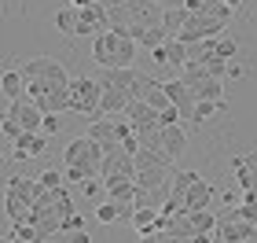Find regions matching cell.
Listing matches in <instances>:
<instances>
[{"label": "cell", "instance_id": "1", "mask_svg": "<svg viewBox=\"0 0 257 243\" xmlns=\"http://www.w3.org/2000/svg\"><path fill=\"white\" fill-rule=\"evenodd\" d=\"M99 100H103V85L96 77H74L70 81V111L85 114L96 122L99 118Z\"/></svg>", "mask_w": 257, "mask_h": 243}, {"label": "cell", "instance_id": "2", "mask_svg": "<svg viewBox=\"0 0 257 243\" xmlns=\"http://www.w3.org/2000/svg\"><path fill=\"white\" fill-rule=\"evenodd\" d=\"M213 236H217V243H250L257 236V221H246V217L239 214V206H228V210L220 214Z\"/></svg>", "mask_w": 257, "mask_h": 243}, {"label": "cell", "instance_id": "3", "mask_svg": "<svg viewBox=\"0 0 257 243\" xmlns=\"http://www.w3.org/2000/svg\"><path fill=\"white\" fill-rule=\"evenodd\" d=\"M22 74H26V77H41L52 92H55V89H70V81H74V77L63 70V63H55L52 55H37V59H26Z\"/></svg>", "mask_w": 257, "mask_h": 243}, {"label": "cell", "instance_id": "4", "mask_svg": "<svg viewBox=\"0 0 257 243\" xmlns=\"http://www.w3.org/2000/svg\"><path fill=\"white\" fill-rule=\"evenodd\" d=\"M224 30H228V22L217 19V15H191L188 26H184L177 37H180L184 44H195V41H206V37H220Z\"/></svg>", "mask_w": 257, "mask_h": 243}, {"label": "cell", "instance_id": "5", "mask_svg": "<svg viewBox=\"0 0 257 243\" xmlns=\"http://www.w3.org/2000/svg\"><path fill=\"white\" fill-rule=\"evenodd\" d=\"M133 100H144V103H151L155 111L173 107V100H169V92H166V81H155V77H147V74H140V77H136V85H133Z\"/></svg>", "mask_w": 257, "mask_h": 243}, {"label": "cell", "instance_id": "6", "mask_svg": "<svg viewBox=\"0 0 257 243\" xmlns=\"http://www.w3.org/2000/svg\"><path fill=\"white\" fill-rule=\"evenodd\" d=\"M166 92H169L173 107L180 111V118H184V122H191V114H195V103H198L195 89H191L184 77H169V81H166Z\"/></svg>", "mask_w": 257, "mask_h": 243}, {"label": "cell", "instance_id": "7", "mask_svg": "<svg viewBox=\"0 0 257 243\" xmlns=\"http://www.w3.org/2000/svg\"><path fill=\"white\" fill-rule=\"evenodd\" d=\"M125 118L133 122V129H136V133L162 129V111H155V107H151V103H144V100H133V103H128Z\"/></svg>", "mask_w": 257, "mask_h": 243}, {"label": "cell", "instance_id": "8", "mask_svg": "<svg viewBox=\"0 0 257 243\" xmlns=\"http://www.w3.org/2000/svg\"><path fill=\"white\" fill-rule=\"evenodd\" d=\"M136 70L133 66H99V85L103 89H125V92H133V85H136Z\"/></svg>", "mask_w": 257, "mask_h": 243}, {"label": "cell", "instance_id": "9", "mask_svg": "<svg viewBox=\"0 0 257 243\" xmlns=\"http://www.w3.org/2000/svg\"><path fill=\"white\" fill-rule=\"evenodd\" d=\"M92 59L99 66H118V33L114 30L99 33V37L92 41Z\"/></svg>", "mask_w": 257, "mask_h": 243}, {"label": "cell", "instance_id": "10", "mask_svg": "<svg viewBox=\"0 0 257 243\" xmlns=\"http://www.w3.org/2000/svg\"><path fill=\"white\" fill-rule=\"evenodd\" d=\"M128 103H133V92H125V89H103L99 118H118V114L128 111Z\"/></svg>", "mask_w": 257, "mask_h": 243}, {"label": "cell", "instance_id": "11", "mask_svg": "<svg viewBox=\"0 0 257 243\" xmlns=\"http://www.w3.org/2000/svg\"><path fill=\"white\" fill-rule=\"evenodd\" d=\"M44 147H48V136L44 133H22L15 144H11V155L15 158H41Z\"/></svg>", "mask_w": 257, "mask_h": 243}, {"label": "cell", "instance_id": "12", "mask_svg": "<svg viewBox=\"0 0 257 243\" xmlns=\"http://www.w3.org/2000/svg\"><path fill=\"white\" fill-rule=\"evenodd\" d=\"M209 203H213V184L198 177L191 188H188V199H184V210H209Z\"/></svg>", "mask_w": 257, "mask_h": 243}, {"label": "cell", "instance_id": "13", "mask_svg": "<svg viewBox=\"0 0 257 243\" xmlns=\"http://www.w3.org/2000/svg\"><path fill=\"white\" fill-rule=\"evenodd\" d=\"M162 140H166V151H169V158H180L184 151H188V133L180 129V122L162 125Z\"/></svg>", "mask_w": 257, "mask_h": 243}, {"label": "cell", "instance_id": "14", "mask_svg": "<svg viewBox=\"0 0 257 243\" xmlns=\"http://www.w3.org/2000/svg\"><path fill=\"white\" fill-rule=\"evenodd\" d=\"M0 96H4V103L22 100V96H26V74H19V70H4V77H0Z\"/></svg>", "mask_w": 257, "mask_h": 243}, {"label": "cell", "instance_id": "15", "mask_svg": "<svg viewBox=\"0 0 257 243\" xmlns=\"http://www.w3.org/2000/svg\"><path fill=\"white\" fill-rule=\"evenodd\" d=\"M77 26H81V8L66 4V8L55 11V30H59L63 37H77Z\"/></svg>", "mask_w": 257, "mask_h": 243}, {"label": "cell", "instance_id": "16", "mask_svg": "<svg viewBox=\"0 0 257 243\" xmlns=\"http://www.w3.org/2000/svg\"><path fill=\"white\" fill-rule=\"evenodd\" d=\"M136 228L140 236H155V225H158V206H136L133 221H128Z\"/></svg>", "mask_w": 257, "mask_h": 243}, {"label": "cell", "instance_id": "17", "mask_svg": "<svg viewBox=\"0 0 257 243\" xmlns=\"http://www.w3.org/2000/svg\"><path fill=\"white\" fill-rule=\"evenodd\" d=\"M33 103H37L44 114H63V111H70V89H55V92H48V96H41Z\"/></svg>", "mask_w": 257, "mask_h": 243}, {"label": "cell", "instance_id": "18", "mask_svg": "<svg viewBox=\"0 0 257 243\" xmlns=\"http://www.w3.org/2000/svg\"><path fill=\"white\" fill-rule=\"evenodd\" d=\"M4 192H15V195H22V199H37V192H41V181L37 177H8V184H4Z\"/></svg>", "mask_w": 257, "mask_h": 243}, {"label": "cell", "instance_id": "19", "mask_svg": "<svg viewBox=\"0 0 257 243\" xmlns=\"http://www.w3.org/2000/svg\"><path fill=\"white\" fill-rule=\"evenodd\" d=\"M103 188H107V195H110V199H118V203H136L140 184L136 181H103Z\"/></svg>", "mask_w": 257, "mask_h": 243}, {"label": "cell", "instance_id": "20", "mask_svg": "<svg viewBox=\"0 0 257 243\" xmlns=\"http://www.w3.org/2000/svg\"><path fill=\"white\" fill-rule=\"evenodd\" d=\"M188 19H191L188 8H166V11H162V26L169 30V37H177V33L188 26Z\"/></svg>", "mask_w": 257, "mask_h": 243}, {"label": "cell", "instance_id": "21", "mask_svg": "<svg viewBox=\"0 0 257 243\" xmlns=\"http://www.w3.org/2000/svg\"><path fill=\"white\" fill-rule=\"evenodd\" d=\"M195 96H198V100H217V103H228V100H224V81H220V77H206L202 85H195Z\"/></svg>", "mask_w": 257, "mask_h": 243}, {"label": "cell", "instance_id": "22", "mask_svg": "<svg viewBox=\"0 0 257 243\" xmlns=\"http://www.w3.org/2000/svg\"><path fill=\"white\" fill-rule=\"evenodd\" d=\"M88 144H92V140H88V133H85V136H74V140L66 144V151H63V162H66V166H77V162L85 158Z\"/></svg>", "mask_w": 257, "mask_h": 243}, {"label": "cell", "instance_id": "23", "mask_svg": "<svg viewBox=\"0 0 257 243\" xmlns=\"http://www.w3.org/2000/svg\"><path fill=\"white\" fill-rule=\"evenodd\" d=\"M8 239L11 243H37V225H30V221L8 225Z\"/></svg>", "mask_w": 257, "mask_h": 243}, {"label": "cell", "instance_id": "24", "mask_svg": "<svg viewBox=\"0 0 257 243\" xmlns=\"http://www.w3.org/2000/svg\"><path fill=\"white\" fill-rule=\"evenodd\" d=\"M217 221L220 217L213 210H191V225H195V236L198 232H217Z\"/></svg>", "mask_w": 257, "mask_h": 243}, {"label": "cell", "instance_id": "25", "mask_svg": "<svg viewBox=\"0 0 257 243\" xmlns=\"http://www.w3.org/2000/svg\"><path fill=\"white\" fill-rule=\"evenodd\" d=\"M213 111H228V103H217V100H198V103H195V114H191V122H198V125H202V122H206Z\"/></svg>", "mask_w": 257, "mask_h": 243}, {"label": "cell", "instance_id": "26", "mask_svg": "<svg viewBox=\"0 0 257 243\" xmlns=\"http://www.w3.org/2000/svg\"><path fill=\"white\" fill-rule=\"evenodd\" d=\"M206 63V70L213 74V77H220V81H228V70H231V59H224V55H209V59H202Z\"/></svg>", "mask_w": 257, "mask_h": 243}, {"label": "cell", "instance_id": "27", "mask_svg": "<svg viewBox=\"0 0 257 243\" xmlns=\"http://www.w3.org/2000/svg\"><path fill=\"white\" fill-rule=\"evenodd\" d=\"M0 133H4V140H8V144H15V140H19V136L26 133V129H22V125H19V122H15V118H11V114L4 111V114H0Z\"/></svg>", "mask_w": 257, "mask_h": 243}, {"label": "cell", "instance_id": "28", "mask_svg": "<svg viewBox=\"0 0 257 243\" xmlns=\"http://www.w3.org/2000/svg\"><path fill=\"white\" fill-rule=\"evenodd\" d=\"M48 92H52V89L44 85L41 77H26V96H30V100H41V96H48Z\"/></svg>", "mask_w": 257, "mask_h": 243}, {"label": "cell", "instance_id": "29", "mask_svg": "<svg viewBox=\"0 0 257 243\" xmlns=\"http://www.w3.org/2000/svg\"><path fill=\"white\" fill-rule=\"evenodd\" d=\"M235 48H239V44H235V37H224V33L217 37V55H224V59H231V55H235Z\"/></svg>", "mask_w": 257, "mask_h": 243}, {"label": "cell", "instance_id": "30", "mask_svg": "<svg viewBox=\"0 0 257 243\" xmlns=\"http://www.w3.org/2000/svg\"><path fill=\"white\" fill-rule=\"evenodd\" d=\"M63 129V122H59V114H44V125H41V133L44 136H55Z\"/></svg>", "mask_w": 257, "mask_h": 243}, {"label": "cell", "instance_id": "31", "mask_svg": "<svg viewBox=\"0 0 257 243\" xmlns=\"http://www.w3.org/2000/svg\"><path fill=\"white\" fill-rule=\"evenodd\" d=\"M37 181L44 184V188H59V184H63L66 177H63V173H55V170H44V173H41V177H37Z\"/></svg>", "mask_w": 257, "mask_h": 243}, {"label": "cell", "instance_id": "32", "mask_svg": "<svg viewBox=\"0 0 257 243\" xmlns=\"http://www.w3.org/2000/svg\"><path fill=\"white\" fill-rule=\"evenodd\" d=\"M63 228H66V232H74V228H85V217H81L77 210H70V214L63 217Z\"/></svg>", "mask_w": 257, "mask_h": 243}, {"label": "cell", "instance_id": "33", "mask_svg": "<svg viewBox=\"0 0 257 243\" xmlns=\"http://www.w3.org/2000/svg\"><path fill=\"white\" fill-rule=\"evenodd\" d=\"M151 59H155V63H162V66H169V48H166V44L151 48Z\"/></svg>", "mask_w": 257, "mask_h": 243}, {"label": "cell", "instance_id": "34", "mask_svg": "<svg viewBox=\"0 0 257 243\" xmlns=\"http://www.w3.org/2000/svg\"><path fill=\"white\" fill-rule=\"evenodd\" d=\"M239 214L246 217V221H257V206H250V203H242V206H239Z\"/></svg>", "mask_w": 257, "mask_h": 243}, {"label": "cell", "instance_id": "35", "mask_svg": "<svg viewBox=\"0 0 257 243\" xmlns=\"http://www.w3.org/2000/svg\"><path fill=\"white\" fill-rule=\"evenodd\" d=\"M155 4L166 11V8H188V0H155Z\"/></svg>", "mask_w": 257, "mask_h": 243}, {"label": "cell", "instance_id": "36", "mask_svg": "<svg viewBox=\"0 0 257 243\" xmlns=\"http://www.w3.org/2000/svg\"><path fill=\"white\" fill-rule=\"evenodd\" d=\"M188 243H217V236H213V232H198V236H191Z\"/></svg>", "mask_w": 257, "mask_h": 243}, {"label": "cell", "instance_id": "37", "mask_svg": "<svg viewBox=\"0 0 257 243\" xmlns=\"http://www.w3.org/2000/svg\"><path fill=\"white\" fill-rule=\"evenodd\" d=\"M242 162H246V166L253 170V177H257V151H250V155H242Z\"/></svg>", "mask_w": 257, "mask_h": 243}, {"label": "cell", "instance_id": "38", "mask_svg": "<svg viewBox=\"0 0 257 243\" xmlns=\"http://www.w3.org/2000/svg\"><path fill=\"white\" fill-rule=\"evenodd\" d=\"M242 203H250V206H257V188H250V192H242Z\"/></svg>", "mask_w": 257, "mask_h": 243}, {"label": "cell", "instance_id": "39", "mask_svg": "<svg viewBox=\"0 0 257 243\" xmlns=\"http://www.w3.org/2000/svg\"><path fill=\"white\" fill-rule=\"evenodd\" d=\"M74 8H88V4H99V0H70Z\"/></svg>", "mask_w": 257, "mask_h": 243}, {"label": "cell", "instance_id": "40", "mask_svg": "<svg viewBox=\"0 0 257 243\" xmlns=\"http://www.w3.org/2000/svg\"><path fill=\"white\" fill-rule=\"evenodd\" d=\"M140 243H158V236H140Z\"/></svg>", "mask_w": 257, "mask_h": 243}, {"label": "cell", "instance_id": "41", "mask_svg": "<svg viewBox=\"0 0 257 243\" xmlns=\"http://www.w3.org/2000/svg\"><path fill=\"white\" fill-rule=\"evenodd\" d=\"M224 4H231V8H239V4H242V0H224Z\"/></svg>", "mask_w": 257, "mask_h": 243}]
</instances>
